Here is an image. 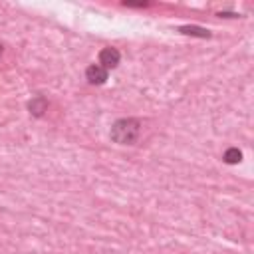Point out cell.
<instances>
[{"mask_svg":"<svg viewBox=\"0 0 254 254\" xmlns=\"http://www.w3.org/2000/svg\"><path fill=\"white\" fill-rule=\"evenodd\" d=\"M109 135L117 145H135L141 135V121L135 117H121L111 125Z\"/></svg>","mask_w":254,"mask_h":254,"instance_id":"cell-1","label":"cell"},{"mask_svg":"<svg viewBox=\"0 0 254 254\" xmlns=\"http://www.w3.org/2000/svg\"><path fill=\"white\" fill-rule=\"evenodd\" d=\"M119 60H121V54L117 48H103L99 52V65L103 69H113L119 65Z\"/></svg>","mask_w":254,"mask_h":254,"instance_id":"cell-2","label":"cell"},{"mask_svg":"<svg viewBox=\"0 0 254 254\" xmlns=\"http://www.w3.org/2000/svg\"><path fill=\"white\" fill-rule=\"evenodd\" d=\"M85 79L91 83V85H101L107 81V69H103L99 64H93L85 69Z\"/></svg>","mask_w":254,"mask_h":254,"instance_id":"cell-3","label":"cell"},{"mask_svg":"<svg viewBox=\"0 0 254 254\" xmlns=\"http://www.w3.org/2000/svg\"><path fill=\"white\" fill-rule=\"evenodd\" d=\"M28 111L34 115V117H42L46 111H48V99L44 95H36L28 101Z\"/></svg>","mask_w":254,"mask_h":254,"instance_id":"cell-4","label":"cell"},{"mask_svg":"<svg viewBox=\"0 0 254 254\" xmlns=\"http://www.w3.org/2000/svg\"><path fill=\"white\" fill-rule=\"evenodd\" d=\"M222 161H224L226 165H236V163L242 161V151H240L238 147H228V149L224 151V155H222Z\"/></svg>","mask_w":254,"mask_h":254,"instance_id":"cell-5","label":"cell"},{"mask_svg":"<svg viewBox=\"0 0 254 254\" xmlns=\"http://www.w3.org/2000/svg\"><path fill=\"white\" fill-rule=\"evenodd\" d=\"M181 34H187V36H198V38H210V32L206 28H200V26H181L179 28Z\"/></svg>","mask_w":254,"mask_h":254,"instance_id":"cell-6","label":"cell"},{"mask_svg":"<svg viewBox=\"0 0 254 254\" xmlns=\"http://www.w3.org/2000/svg\"><path fill=\"white\" fill-rule=\"evenodd\" d=\"M123 4H125V6H137V8H139V6H147V2H123Z\"/></svg>","mask_w":254,"mask_h":254,"instance_id":"cell-7","label":"cell"},{"mask_svg":"<svg viewBox=\"0 0 254 254\" xmlns=\"http://www.w3.org/2000/svg\"><path fill=\"white\" fill-rule=\"evenodd\" d=\"M0 56H2V46H0Z\"/></svg>","mask_w":254,"mask_h":254,"instance_id":"cell-8","label":"cell"}]
</instances>
